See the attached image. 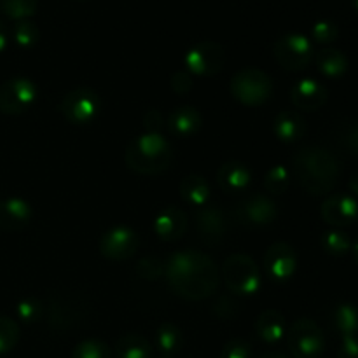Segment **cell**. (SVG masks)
Returning <instances> with one entry per match:
<instances>
[{"instance_id": "cell-1", "label": "cell", "mask_w": 358, "mask_h": 358, "mask_svg": "<svg viewBox=\"0 0 358 358\" xmlns=\"http://www.w3.org/2000/svg\"><path fill=\"white\" fill-rule=\"evenodd\" d=\"M164 275L171 290L189 301H201L213 296L220 280L213 259L199 250H182L171 255Z\"/></svg>"}, {"instance_id": "cell-2", "label": "cell", "mask_w": 358, "mask_h": 358, "mask_svg": "<svg viewBox=\"0 0 358 358\" xmlns=\"http://www.w3.org/2000/svg\"><path fill=\"white\" fill-rule=\"evenodd\" d=\"M292 171L297 182L313 196L329 194L341 175V163L327 149L318 145L303 147L292 159Z\"/></svg>"}, {"instance_id": "cell-3", "label": "cell", "mask_w": 358, "mask_h": 358, "mask_svg": "<svg viewBox=\"0 0 358 358\" xmlns=\"http://www.w3.org/2000/svg\"><path fill=\"white\" fill-rule=\"evenodd\" d=\"M126 164L140 175H157L168 170L173 150L159 133H143L126 147Z\"/></svg>"}, {"instance_id": "cell-4", "label": "cell", "mask_w": 358, "mask_h": 358, "mask_svg": "<svg viewBox=\"0 0 358 358\" xmlns=\"http://www.w3.org/2000/svg\"><path fill=\"white\" fill-rule=\"evenodd\" d=\"M87 315L90 304L80 296L70 292L55 294L44 304L45 322L55 331H70L86 322Z\"/></svg>"}, {"instance_id": "cell-5", "label": "cell", "mask_w": 358, "mask_h": 358, "mask_svg": "<svg viewBox=\"0 0 358 358\" xmlns=\"http://www.w3.org/2000/svg\"><path fill=\"white\" fill-rule=\"evenodd\" d=\"M231 93L240 103L257 107L266 103L273 94V80L262 70L255 66L238 70L231 80Z\"/></svg>"}, {"instance_id": "cell-6", "label": "cell", "mask_w": 358, "mask_h": 358, "mask_svg": "<svg viewBox=\"0 0 358 358\" xmlns=\"http://www.w3.org/2000/svg\"><path fill=\"white\" fill-rule=\"evenodd\" d=\"M222 278L227 289L236 296H250L261 289V271L252 257L233 254L222 266Z\"/></svg>"}, {"instance_id": "cell-7", "label": "cell", "mask_w": 358, "mask_h": 358, "mask_svg": "<svg viewBox=\"0 0 358 358\" xmlns=\"http://www.w3.org/2000/svg\"><path fill=\"white\" fill-rule=\"evenodd\" d=\"M287 343L294 358H320L325 350L324 331L310 318H299L290 325Z\"/></svg>"}, {"instance_id": "cell-8", "label": "cell", "mask_w": 358, "mask_h": 358, "mask_svg": "<svg viewBox=\"0 0 358 358\" xmlns=\"http://www.w3.org/2000/svg\"><path fill=\"white\" fill-rule=\"evenodd\" d=\"M276 62L289 72H301L315 58V49L310 38L303 34H287L273 45Z\"/></svg>"}, {"instance_id": "cell-9", "label": "cell", "mask_w": 358, "mask_h": 358, "mask_svg": "<svg viewBox=\"0 0 358 358\" xmlns=\"http://www.w3.org/2000/svg\"><path fill=\"white\" fill-rule=\"evenodd\" d=\"M101 108L100 96L90 87H76L63 96L59 112L63 117L76 126L90 124L96 119Z\"/></svg>"}, {"instance_id": "cell-10", "label": "cell", "mask_w": 358, "mask_h": 358, "mask_svg": "<svg viewBox=\"0 0 358 358\" xmlns=\"http://www.w3.org/2000/svg\"><path fill=\"white\" fill-rule=\"evenodd\" d=\"M38 98V90L27 77H14L0 86V112L20 115L30 110Z\"/></svg>"}, {"instance_id": "cell-11", "label": "cell", "mask_w": 358, "mask_h": 358, "mask_svg": "<svg viewBox=\"0 0 358 358\" xmlns=\"http://www.w3.org/2000/svg\"><path fill=\"white\" fill-rule=\"evenodd\" d=\"M226 51L215 41H201L192 45L185 55V69L201 77H212L222 70Z\"/></svg>"}, {"instance_id": "cell-12", "label": "cell", "mask_w": 358, "mask_h": 358, "mask_svg": "<svg viewBox=\"0 0 358 358\" xmlns=\"http://www.w3.org/2000/svg\"><path fill=\"white\" fill-rule=\"evenodd\" d=\"M138 248V234L124 226L108 229L100 240V252L108 261H126L133 257Z\"/></svg>"}, {"instance_id": "cell-13", "label": "cell", "mask_w": 358, "mask_h": 358, "mask_svg": "<svg viewBox=\"0 0 358 358\" xmlns=\"http://www.w3.org/2000/svg\"><path fill=\"white\" fill-rule=\"evenodd\" d=\"M264 268L273 280H276V282H287L296 273V252L285 241L273 243L264 254Z\"/></svg>"}, {"instance_id": "cell-14", "label": "cell", "mask_w": 358, "mask_h": 358, "mask_svg": "<svg viewBox=\"0 0 358 358\" xmlns=\"http://www.w3.org/2000/svg\"><path fill=\"white\" fill-rule=\"evenodd\" d=\"M322 217L334 227H345L357 222L358 201L350 194H332L322 203Z\"/></svg>"}, {"instance_id": "cell-15", "label": "cell", "mask_w": 358, "mask_h": 358, "mask_svg": "<svg viewBox=\"0 0 358 358\" xmlns=\"http://www.w3.org/2000/svg\"><path fill=\"white\" fill-rule=\"evenodd\" d=\"M238 217L241 222L250 224V226H269L278 217V208L271 198L255 194L240 203Z\"/></svg>"}, {"instance_id": "cell-16", "label": "cell", "mask_w": 358, "mask_h": 358, "mask_svg": "<svg viewBox=\"0 0 358 358\" xmlns=\"http://www.w3.org/2000/svg\"><path fill=\"white\" fill-rule=\"evenodd\" d=\"M196 227L205 243L219 245L227 231L226 215L219 206L205 205L196 213Z\"/></svg>"}, {"instance_id": "cell-17", "label": "cell", "mask_w": 358, "mask_h": 358, "mask_svg": "<svg viewBox=\"0 0 358 358\" xmlns=\"http://www.w3.org/2000/svg\"><path fill=\"white\" fill-rule=\"evenodd\" d=\"M290 98H292V103L296 108L313 112L325 105V101H327V90L318 80L303 79L294 84L292 91H290Z\"/></svg>"}, {"instance_id": "cell-18", "label": "cell", "mask_w": 358, "mask_h": 358, "mask_svg": "<svg viewBox=\"0 0 358 358\" xmlns=\"http://www.w3.org/2000/svg\"><path fill=\"white\" fill-rule=\"evenodd\" d=\"M31 206L21 198H7L0 201V229L6 233L23 231L31 220Z\"/></svg>"}, {"instance_id": "cell-19", "label": "cell", "mask_w": 358, "mask_h": 358, "mask_svg": "<svg viewBox=\"0 0 358 358\" xmlns=\"http://www.w3.org/2000/svg\"><path fill=\"white\" fill-rule=\"evenodd\" d=\"M187 215L177 206H168L154 220V233L164 241H177L187 231Z\"/></svg>"}, {"instance_id": "cell-20", "label": "cell", "mask_w": 358, "mask_h": 358, "mask_svg": "<svg viewBox=\"0 0 358 358\" xmlns=\"http://www.w3.org/2000/svg\"><path fill=\"white\" fill-rule=\"evenodd\" d=\"M217 182L226 194H241L252 182V173L240 161H227L217 171Z\"/></svg>"}, {"instance_id": "cell-21", "label": "cell", "mask_w": 358, "mask_h": 358, "mask_svg": "<svg viewBox=\"0 0 358 358\" xmlns=\"http://www.w3.org/2000/svg\"><path fill=\"white\" fill-rule=\"evenodd\" d=\"M203 124L201 114L196 110L191 105H182L177 107L170 115H168V129L173 135L180 136V138H187V136L194 135Z\"/></svg>"}, {"instance_id": "cell-22", "label": "cell", "mask_w": 358, "mask_h": 358, "mask_svg": "<svg viewBox=\"0 0 358 358\" xmlns=\"http://www.w3.org/2000/svg\"><path fill=\"white\" fill-rule=\"evenodd\" d=\"M255 332L268 345L280 343L287 336L285 317L278 310H266L255 320Z\"/></svg>"}, {"instance_id": "cell-23", "label": "cell", "mask_w": 358, "mask_h": 358, "mask_svg": "<svg viewBox=\"0 0 358 358\" xmlns=\"http://www.w3.org/2000/svg\"><path fill=\"white\" fill-rule=\"evenodd\" d=\"M273 131L282 142L292 143L303 138L304 133H306V122L301 117L299 112L282 110L276 115Z\"/></svg>"}, {"instance_id": "cell-24", "label": "cell", "mask_w": 358, "mask_h": 358, "mask_svg": "<svg viewBox=\"0 0 358 358\" xmlns=\"http://www.w3.org/2000/svg\"><path fill=\"white\" fill-rule=\"evenodd\" d=\"M318 70L327 77H341L348 70V58L343 51L334 48H324L315 55Z\"/></svg>"}, {"instance_id": "cell-25", "label": "cell", "mask_w": 358, "mask_h": 358, "mask_svg": "<svg viewBox=\"0 0 358 358\" xmlns=\"http://www.w3.org/2000/svg\"><path fill=\"white\" fill-rule=\"evenodd\" d=\"M180 194L189 205L205 206L210 198V185L201 175H187L180 182Z\"/></svg>"}, {"instance_id": "cell-26", "label": "cell", "mask_w": 358, "mask_h": 358, "mask_svg": "<svg viewBox=\"0 0 358 358\" xmlns=\"http://www.w3.org/2000/svg\"><path fill=\"white\" fill-rule=\"evenodd\" d=\"M117 358H150L152 348L150 343L140 334H126L115 345Z\"/></svg>"}, {"instance_id": "cell-27", "label": "cell", "mask_w": 358, "mask_h": 358, "mask_svg": "<svg viewBox=\"0 0 358 358\" xmlns=\"http://www.w3.org/2000/svg\"><path fill=\"white\" fill-rule=\"evenodd\" d=\"M334 327L338 329L339 334L345 336H357L358 332V310L353 304H339L334 310Z\"/></svg>"}, {"instance_id": "cell-28", "label": "cell", "mask_w": 358, "mask_h": 358, "mask_svg": "<svg viewBox=\"0 0 358 358\" xmlns=\"http://www.w3.org/2000/svg\"><path fill=\"white\" fill-rule=\"evenodd\" d=\"M156 345L164 355H173L182 348V332L177 325L164 324L156 332Z\"/></svg>"}, {"instance_id": "cell-29", "label": "cell", "mask_w": 358, "mask_h": 358, "mask_svg": "<svg viewBox=\"0 0 358 358\" xmlns=\"http://www.w3.org/2000/svg\"><path fill=\"white\" fill-rule=\"evenodd\" d=\"M38 0H0V10L13 20H28L37 13Z\"/></svg>"}, {"instance_id": "cell-30", "label": "cell", "mask_w": 358, "mask_h": 358, "mask_svg": "<svg viewBox=\"0 0 358 358\" xmlns=\"http://www.w3.org/2000/svg\"><path fill=\"white\" fill-rule=\"evenodd\" d=\"M322 247L327 252L329 255H334V257H341V255L348 254L350 248H352V240L346 233L336 229L329 231L322 236Z\"/></svg>"}, {"instance_id": "cell-31", "label": "cell", "mask_w": 358, "mask_h": 358, "mask_svg": "<svg viewBox=\"0 0 358 358\" xmlns=\"http://www.w3.org/2000/svg\"><path fill=\"white\" fill-rule=\"evenodd\" d=\"M290 184V173L285 166L278 164V166H273L271 170L266 173L264 178V187L269 194L280 196L289 189Z\"/></svg>"}, {"instance_id": "cell-32", "label": "cell", "mask_w": 358, "mask_h": 358, "mask_svg": "<svg viewBox=\"0 0 358 358\" xmlns=\"http://www.w3.org/2000/svg\"><path fill=\"white\" fill-rule=\"evenodd\" d=\"M20 341V325L9 317H0V355L9 353Z\"/></svg>"}, {"instance_id": "cell-33", "label": "cell", "mask_w": 358, "mask_h": 358, "mask_svg": "<svg viewBox=\"0 0 358 358\" xmlns=\"http://www.w3.org/2000/svg\"><path fill=\"white\" fill-rule=\"evenodd\" d=\"M13 37L16 44L21 45V48H31V45L37 44L41 34H38V28L34 21L20 20L14 24Z\"/></svg>"}, {"instance_id": "cell-34", "label": "cell", "mask_w": 358, "mask_h": 358, "mask_svg": "<svg viewBox=\"0 0 358 358\" xmlns=\"http://www.w3.org/2000/svg\"><path fill=\"white\" fill-rule=\"evenodd\" d=\"M72 358H110V348L100 339H86L73 348Z\"/></svg>"}, {"instance_id": "cell-35", "label": "cell", "mask_w": 358, "mask_h": 358, "mask_svg": "<svg viewBox=\"0 0 358 358\" xmlns=\"http://www.w3.org/2000/svg\"><path fill=\"white\" fill-rule=\"evenodd\" d=\"M166 264L159 257H143L136 264V275L143 280H157L164 275Z\"/></svg>"}, {"instance_id": "cell-36", "label": "cell", "mask_w": 358, "mask_h": 358, "mask_svg": "<svg viewBox=\"0 0 358 358\" xmlns=\"http://www.w3.org/2000/svg\"><path fill=\"white\" fill-rule=\"evenodd\" d=\"M311 35L320 44H331L339 37V28L331 20H318L311 28Z\"/></svg>"}, {"instance_id": "cell-37", "label": "cell", "mask_w": 358, "mask_h": 358, "mask_svg": "<svg viewBox=\"0 0 358 358\" xmlns=\"http://www.w3.org/2000/svg\"><path fill=\"white\" fill-rule=\"evenodd\" d=\"M16 313L20 320H23L24 324H34L44 313V304L37 299H24L17 304Z\"/></svg>"}, {"instance_id": "cell-38", "label": "cell", "mask_w": 358, "mask_h": 358, "mask_svg": "<svg viewBox=\"0 0 358 358\" xmlns=\"http://www.w3.org/2000/svg\"><path fill=\"white\" fill-rule=\"evenodd\" d=\"M252 348L245 339H231L226 343V346L220 352L219 358H250Z\"/></svg>"}, {"instance_id": "cell-39", "label": "cell", "mask_w": 358, "mask_h": 358, "mask_svg": "<svg viewBox=\"0 0 358 358\" xmlns=\"http://www.w3.org/2000/svg\"><path fill=\"white\" fill-rule=\"evenodd\" d=\"M341 142L352 156L358 157V121H352L343 128Z\"/></svg>"}, {"instance_id": "cell-40", "label": "cell", "mask_w": 358, "mask_h": 358, "mask_svg": "<svg viewBox=\"0 0 358 358\" xmlns=\"http://www.w3.org/2000/svg\"><path fill=\"white\" fill-rule=\"evenodd\" d=\"M213 313L222 320H231L238 313V303L229 296H222L213 304Z\"/></svg>"}, {"instance_id": "cell-41", "label": "cell", "mask_w": 358, "mask_h": 358, "mask_svg": "<svg viewBox=\"0 0 358 358\" xmlns=\"http://www.w3.org/2000/svg\"><path fill=\"white\" fill-rule=\"evenodd\" d=\"M171 90L178 94H187L192 90V77L189 72H175L171 77Z\"/></svg>"}, {"instance_id": "cell-42", "label": "cell", "mask_w": 358, "mask_h": 358, "mask_svg": "<svg viewBox=\"0 0 358 358\" xmlns=\"http://www.w3.org/2000/svg\"><path fill=\"white\" fill-rule=\"evenodd\" d=\"M338 358H358V338L345 336L338 350Z\"/></svg>"}, {"instance_id": "cell-43", "label": "cell", "mask_w": 358, "mask_h": 358, "mask_svg": "<svg viewBox=\"0 0 358 358\" xmlns=\"http://www.w3.org/2000/svg\"><path fill=\"white\" fill-rule=\"evenodd\" d=\"M143 124H145L147 133H157L163 126V115H161L159 110L152 108V110L143 115Z\"/></svg>"}, {"instance_id": "cell-44", "label": "cell", "mask_w": 358, "mask_h": 358, "mask_svg": "<svg viewBox=\"0 0 358 358\" xmlns=\"http://www.w3.org/2000/svg\"><path fill=\"white\" fill-rule=\"evenodd\" d=\"M7 41H9V34H7L6 24L0 21V52L7 48Z\"/></svg>"}, {"instance_id": "cell-45", "label": "cell", "mask_w": 358, "mask_h": 358, "mask_svg": "<svg viewBox=\"0 0 358 358\" xmlns=\"http://www.w3.org/2000/svg\"><path fill=\"white\" fill-rule=\"evenodd\" d=\"M348 185H350V191L353 192V196H355V199H357L358 198V173L353 175V177L350 178Z\"/></svg>"}, {"instance_id": "cell-46", "label": "cell", "mask_w": 358, "mask_h": 358, "mask_svg": "<svg viewBox=\"0 0 358 358\" xmlns=\"http://www.w3.org/2000/svg\"><path fill=\"white\" fill-rule=\"evenodd\" d=\"M259 358H289V357L283 355V353H280V352H268V353H264V355H261Z\"/></svg>"}, {"instance_id": "cell-47", "label": "cell", "mask_w": 358, "mask_h": 358, "mask_svg": "<svg viewBox=\"0 0 358 358\" xmlns=\"http://www.w3.org/2000/svg\"><path fill=\"white\" fill-rule=\"evenodd\" d=\"M353 257H355L357 264H358V240L353 243Z\"/></svg>"}, {"instance_id": "cell-48", "label": "cell", "mask_w": 358, "mask_h": 358, "mask_svg": "<svg viewBox=\"0 0 358 358\" xmlns=\"http://www.w3.org/2000/svg\"><path fill=\"white\" fill-rule=\"evenodd\" d=\"M352 3H353V7L358 10V0H352Z\"/></svg>"}, {"instance_id": "cell-49", "label": "cell", "mask_w": 358, "mask_h": 358, "mask_svg": "<svg viewBox=\"0 0 358 358\" xmlns=\"http://www.w3.org/2000/svg\"><path fill=\"white\" fill-rule=\"evenodd\" d=\"M164 358H171V357H164Z\"/></svg>"}, {"instance_id": "cell-50", "label": "cell", "mask_w": 358, "mask_h": 358, "mask_svg": "<svg viewBox=\"0 0 358 358\" xmlns=\"http://www.w3.org/2000/svg\"><path fill=\"white\" fill-rule=\"evenodd\" d=\"M357 222H358V219H357Z\"/></svg>"}]
</instances>
